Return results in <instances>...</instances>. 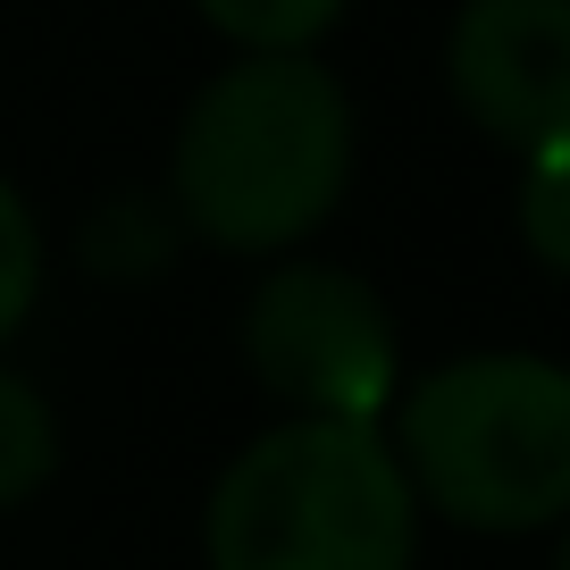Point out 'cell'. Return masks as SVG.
Listing matches in <instances>:
<instances>
[{
    "mask_svg": "<svg viewBox=\"0 0 570 570\" xmlns=\"http://www.w3.org/2000/svg\"><path fill=\"white\" fill-rule=\"evenodd\" d=\"M177 244H185V227L168 202H109L85 227V268L92 277H151Z\"/></svg>",
    "mask_w": 570,
    "mask_h": 570,
    "instance_id": "obj_9",
    "label": "cell"
},
{
    "mask_svg": "<svg viewBox=\"0 0 570 570\" xmlns=\"http://www.w3.org/2000/svg\"><path fill=\"white\" fill-rule=\"evenodd\" d=\"M344 185H353V92L336 85V68L320 51H235L185 101L160 202L194 244L268 268L344 210Z\"/></svg>",
    "mask_w": 570,
    "mask_h": 570,
    "instance_id": "obj_1",
    "label": "cell"
},
{
    "mask_svg": "<svg viewBox=\"0 0 570 570\" xmlns=\"http://www.w3.org/2000/svg\"><path fill=\"white\" fill-rule=\"evenodd\" d=\"M420 512L479 537L570 520V370L546 353H462L394 394L386 428Z\"/></svg>",
    "mask_w": 570,
    "mask_h": 570,
    "instance_id": "obj_3",
    "label": "cell"
},
{
    "mask_svg": "<svg viewBox=\"0 0 570 570\" xmlns=\"http://www.w3.org/2000/svg\"><path fill=\"white\" fill-rule=\"evenodd\" d=\"M202 26L218 42H235L244 59H277V51H320L344 26V0H194Z\"/></svg>",
    "mask_w": 570,
    "mask_h": 570,
    "instance_id": "obj_7",
    "label": "cell"
},
{
    "mask_svg": "<svg viewBox=\"0 0 570 570\" xmlns=\"http://www.w3.org/2000/svg\"><path fill=\"white\" fill-rule=\"evenodd\" d=\"M445 92L487 142L537 160L570 142V0H462Z\"/></svg>",
    "mask_w": 570,
    "mask_h": 570,
    "instance_id": "obj_5",
    "label": "cell"
},
{
    "mask_svg": "<svg viewBox=\"0 0 570 570\" xmlns=\"http://www.w3.org/2000/svg\"><path fill=\"white\" fill-rule=\"evenodd\" d=\"M520 244H529L553 277H570V142L520 160Z\"/></svg>",
    "mask_w": 570,
    "mask_h": 570,
    "instance_id": "obj_10",
    "label": "cell"
},
{
    "mask_svg": "<svg viewBox=\"0 0 570 570\" xmlns=\"http://www.w3.org/2000/svg\"><path fill=\"white\" fill-rule=\"evenodd\" d=\"M59 479V411L26 370L0 361V520L26 512Z\"/></svg>",
    "mask_w": 570,
    "mask_h": 570,
    "instance_id": "obj_6",
    "label": "cell"
},
{
    "mask_svg": "<svg viewBox=\"0 0 570 570\" xmlns=\"http://www.w3.org/2000/svg\"><path fill=\"white\" fill-rule=\"evenodd\" d=\"M42 277H51V244H42V218L26 202L18 177H0V353L26 336V320L42 311Z\"/></svg>",
    "mask_w": 570,
    "mask_h": 570,
    "instance_id": "obj_8",
    "label": "cell"
},
{
    "mask_svg": "<svg viewBox=\"0 0 570 570\" xmlns=\"http://www.w3.org/2000/svg\"><path fill=\"white\" fill-rule=\"evenodd\" d=\"M244 370L277 403V420H377L403 394V344L394 311L361 268L285 252L261 268L244 303Z\"/></svg>",
    "mask_w": 570,
    "mask_h": 570,
    "instance_id": "obj_4",
    "label": "cell"
},
{
    "mask_svg": "<svg viewBox=\"0 0 570 570\" xmlns=\"http://www.w3.org/2000/svg\"><path fill=\"white\" fill-rule=\"evenodd\" d=\"M553 570H570V520H562V553H553Z\"/></svg>",
    "mask_w": 570,
    "mask_h": 570,
    "instance_id": "obj_11",
    "label": "cell"
},
{
    "mask_svg": "<svg viewBox=\"0 0 570 570\" xmlns=\"http://www.w3.org/2000/svg\"><path fill=\"white\" fill-rule=\"evenodd\" d=\"M420 495L377 420H277L202 495V570H411Z\"/></svg>",
    "mask_w": 570,
    "mask_h": 570,
    "instance_id": "obj_2",
    "label": "cell"
}]
</instances>
